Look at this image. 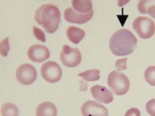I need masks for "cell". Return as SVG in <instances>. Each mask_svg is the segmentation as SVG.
Masks as SVG:
<instances>
[{
    "label": "cell",
    "mask_w": 155,
    "mask_h": 116,
    "mask_svg": "<svg viewBox=\"0 0 155 116\" xmlns=\"http://www.w3.org/2000/svg\"><path fill=\"white\" fill-rule=\"evenodd\" d=\"M91 94L97 102L100 103L109 104L113 102L114 95L110 89L101 85H94L91 89Z\"/></svg>",
    "instance_id": "obj_11"
},
{
    "label": "cell",
    "mask_w": 155,
    "mask_h": 116,
    "mask_svg": "<svg viewBox=\"0 0 155 116\" xmlns=\"http://www.w3.org/2000/svg\"><path fill=\"white\" fill-rule=\"evenodd\" d=\"M148 5H149V1H148ZM146 14H148L153 18L155 19V5H150L147 7L146 9Z\"/></svg>",
    "instance_id": "obj_23"
},
{
    "label": "cell",
    "mask_w": 155,
    "mask_h": 116,
    "mask_svg": "<svg viewBox=\"0 0 155 116\" xmlns=\"http://www.w3.org/2000/svg\"><path fill=\"white\" fill-rule=\"evenodd\" d=\"M19 111L16 105L7 102L1 107V115L2 116H18Z\"/></svg>",
    "instance_id": "obj_16"
},
{
    "label": "cell",
    "mask_w": 155,
    "mask_h": 116,
    "mask_svg": "<svg viewBox=\"0 0 155 116\" xmlns=\"http://www.w3.org/2000/svg\"><path fill=\"white\" fill-rule=\"evenodd\" d=\"M33 34L35 38L39 40L41 42H46V36H45V33L41 29V28H37L35 26L33 27Z\"/></svg>",
    "instance_id": "obj_19"
},
{
    "label": "cell",
    "mask_w": 155,
    "mask_h": 116,
    "mask_svg": "<svg viewBox=\"0 0 155 116\" xmlns=\"http://www.w3.org/2000/svg\"><path fill=\"white\" fill-rule=\"evenodd\" d=\"M36 116H57L55 105L50 102H44L39 104L35 110Z\"/></svg>",
    "instance_id": "obj_12"
},
{
    "label": "cell",
    "mask_w": 155,
    "mask_h": 116,
    "mask_svg": "<svg viewBox=\"0 0 155 116\" xmlns=\"http://www.w3.org/2000/svg\"><path fill=\"white\" fill-rule=\"evenodd\" d=\"M93 11L89 13H79L74 11L72 8L69 7L66 9L64 12V18L68 22L72 23H78V24H84L89 22L93 17Z\"/></svg>",
    "instance_id": "obj_10"
},
{
    "label": "cell",
    "mask_w": 155,
    "mask_h": 116,
    "mask_svg": "<svg viewBox=\"0 0 155 116\" xmlns=\"http://www.w3.org/2000/svg\"><path fill=\"white\" fill-rule=\"evenodd\" d=\"M16 77L21 84L30 85L36 80L37 72L30 64H22L17 69Z\"/></svg>",
    "instance_id": "obj_7"
},
{
    "label": "cell",
    "mask_w": 155,
    "mask_h": 116,
    "mask_svg": "<svg viewBox=\"0 0 155 116\" xmlns=\"http://www.w3.org/2000/svg\"><path fill=\"white\" fill-rule=\"evenodd\" d=\"M137 47V39L130 30L122 28L112 34L110 49L116 56L129 55Z\"/></svg>",
    "instance_id": "obj_1"
},
{
    "label": "cell",
    "mask_w": 155,
    "mask_h": 116,
    "mask_svg": "<svg viewBox=\"0 0 155 116\" xmlns=\"http://www.w3.org/2000/svg\"><path fill=\"white\" fill-rule=\"evenodd\" d=\"M78 76L82 77L86 82H93L97 81L100 79V71L97 69H91L87 70L83 72L78 73Z\"/></svg>",
    "instance_id": "obj_15"
},
{
    "label": "cell",
    "mask_w": 155,
    "mask_h": 116,
    "mask_svg": "<svg viewBox=\"0 0 155 116\" xmlns=\"http://www.w3.org/2000/svg\"><path fill=\"white\" fill-rule=\"evenodd\" d=\"M35 20L43 27L47 33L54 34L61 23V11L54 5H43L35 11Z\"/></svg>",
    "instance_id": "obj_2"
},
{
    "label": "cell",
    "mask_w": 155,
    "mask_h": 116,
    "mask_svg": "<svg viewBox=\"0 0 155 116\" xmlns=\"http://www.w3.org/2000/svg\"><path fill=\"white\" fill-rule=\"evenodd\" d=\"M133 28L140 38L149 39L155 33L153 21L147 17H138L133 22Z\"/></svg>",
    "instance_id": "obj_4"
},
{
    "label": "cell",
    "mask_w": 155,
    "mask_h": 116,
    "mask_svg": "<svg viewBox=\"0 0 155 116\" xmlns=\"http://www.w3.org/2000/svg\"><path fill=\"white\" fill-rule=\"evenodd\" d=\"M28 58L35 63H42L48 60L50 57V52L43 45H33L28 49Z\"/></svg>",
    "instance_id": "obj_9"
},
{
    "label": "cell",
    "mask_w": 155,
    "mask_h": 116,
    "mask_svg": "<svg viewBox=\"0 0 155 116\" xmlns=\"http://www.w3.org/2000/svg\"><path fill=\"white\" fill-rule=\"evenodd\" d=\"M84 35H85V32L83 29L78 28V27L70 26L67 29V38L73 44H78L83 40Z\"/></svg>",
    "instance_id": "obj_13"
},
{
    "label": "cell",
    "mask_w": 155,
    "mask_h": 116,
    "mask_svg": "<svg viewBox=\"0 0 155 116\" xmlns=\"http://www.w3.org/2000/svg\"><path fill=\"white\" fill-rule=\"evenodd\" d=\"M124 116H140V112L138 108H129L125 113V115Z\"/></svg>",
    "instance_id": "obj_22"
},
{
    "label": "cell",
    "mask_w": 155,
    "mask_h": 116,
    "mask_svg": "<svg viewBox=\"0 0 155 116\" xmlns=\"http://www.w3.org/2000/svg\"><path fill=\"white\" fill-rule=\"evenodd\" d=\"M72 9L79 13H89L92 11V3L90 0H72Z\"/></svg>",
    "instance_id": "obj_14"
},
{
    "label": "cell",
    "mask_w": 155,
    "mask_h": 116,
    "mask_svg": "<svg viewBox=\"0 0 155 116\" xmlns=\"http://www.w3.org/2000/svg\"><path fill=\"white\" fill-rule=\"evenodd\" d=\"M146 81L152 86H155V66H149L144 73Z\"/></svg>",
    "instance_id": "obj_17"
},
{
    "label": "cell",
    "mask_w": 155,
    "mask_h": 116,
    "mask_svg": "<svg viewBox=\"0 0 155 116\" xmlns=\"http://www.w3.org/2000/svg\"><path fill=\"white\" fill-rule=\"evenodd\" d=\"M146 109L150 115L155 116V99H151L147 102Z\"/></svg>",
    "instance_id": "obj_20"
},
{
    "label": "cell",
    "mask_w": 155,
    "mask_h": 116,
    "mask_svg": "<svg viewBox=\"0 0 155 116\" xmlns=\"http://www.w3.org/2000/svg\"><path fill=\"white\" fill-rule=\"evenodd\" d=\"M116 70L117 71H125L127 70V59H121L116 60V64H115Z\"/></svg>",
    "instance_id": "obj_21"
},
{
    "label": "cell",
    "mask_w": 155,
    "mask_h": 116,
    "mask_svg": "<svg viewBox=\"0 0 155 116\" xmlns=\"http://www.w3.org/2000/svg\"><path fill=\"white\" fill-rule=\"evenodd\" d=\"M41 75L46 82L55 83L61 80L62 70L54 61H48L41 67Z\"/></svg>",
    "instance_id": "obj_5"
},
{
    "label": "cell",
    "mask_w": 155,
    "mask_h": 116,
    "mask_svg": "<svg viewBox=\"0 0 155 116\" xmlns=\"http://www.w3.org/2000/svg\"><path fill=\"white\" fill-rule=\"evenodd\" d=\"M61 63L67 67L73 68L81 63V53L78 48H72L68 45H64L61 53Z\"/></svg>",
    "instance_id": "obj_6"
},
{
    "label": "cell",
    "mask_w": 155,
    "mask_h": 116,
    "mask_svg": "<svg viewBox=\"0 0 155 116\" xmlns=\"http://www.w3.org/2000/svg\"><path fill=\"white\" fill-rule=\"evenodd\" d=\"M10 51V43H9V38L5 37L1 40L0 43V53L3 57H6L8 55V53Z\"/></svg>",
    "instance_id": "obj_18"
},
{
    "label": "cell",
    "mask_w": 155,
    "mask_h": 116,
    "mask_svg": "<svg viewBox=\"0 0 155 116\" xmlns=\"http://www.w3.org/2000/svg\"><path fill=\"white\" fill-rule=\"evenodd\" d=\"M79 84H80V88H79V90H80V91H85V90L87 89V88H88L87 83H85L84 80L79 81Z\"/></svg>",
    "instance_id": "obj_24"
},
{
    "label": "cell",
    "mask_w": 155,
    "mask_h": 116,
    "mask_svg": "<svg viewBox=\"0 0 155 116\" xmlns=\"http://www.w3.org/2000/svg\"><path fill=\"white\" fill-rule=\"evenodd\" d=\"M83 116H109V111L105 107L94 101H86L81 107Z\"/></svg>",
    "instance_id": "obj_8"
},
{
    "label": "cell",
    "mask_w": 155,
    "mask_h": 116,
    "mask_svg": "<svg viewBox=\"0 0 155 116\" xmlns=\"http://www.w3.org/2000/svg\"><path fill=\"white\" fill-rule=\"evenodd\" d=\"M107 83L110 89H112V91L116 95H125L127 93L130 87L128 77L125 74L118 71H113L109 74Z\"/></svg>",
    "instance_id": "obj_3"
}]
</instances>
